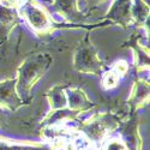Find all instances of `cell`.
I'll use <instances>...</instances> for the list:
<instances>
[{"instance_id": "obj_1", "label": "cell", "mask_w": 150, "mask_h": 150, "mask_svg": "<svg viewBox=\"0 0 150 150\" xmlns=\"http://www.w3.org/2000/svg\"><path fill=\"white\" fill-rule=\"evenodd\" d=\"M52 61L53 59L48 53H35L27 57L21 62L15 78L17 93L23 100L31 93L36 83L45 76V73L51 67Z\"/></svg>"}, {"instance_id": "obj_2", "label": "cell", "mask_w": 150, "mask_h": 150, "mask_svg": "<svg viewBox=\"0 0 150 150\" xmlns=\"http://www.w3.org/2000/svg\"><path fill=\"white\" fill-rule=\"evenodd\" d=\"M125 115L117 112H105L93 115L90 119L82 121L77 131L91 144L103 143L110 133L117 131L122 124Z\"/></svg>"}, {"instance_id": "obj_3", "label": "cell", "mask_w": 150, "mask_h": 150, "mask_svg": "<svg viewBox=\"0 0 150 150\" xmlns=\"http://www.w3.org/2000/svg\"><path fill=\"white\" fill-rule=\"evenodd\" d=\"M72 64L73 69L79 73L100 74L103 71L105 64L100 58L93 42L90 41L89 35L84 37L83 41L78 45L77 49L74 51Z\"/></svg>"}, {"instance_id": "obj_4", "label": "cell", "mask_w": 150, "mask_h": 150, "mask_svg": "<svg viewBox=\"0 0 150 150\" xmlns=\"http://www.w3.org/2000/svg\"><path fill=\"white\" fill-rule=\"evenodd\" d=\"M18 13L37 35L48 34L53 30L54 23L48 12L33 0H27L18 5Z\"/></svg>"}, {"instance_id": "obj_5", "label": "cell", "mask_w": 150, "mask_h": 150, "mask_svg": "<svg viewBox=\"0 0 150 150\" xmlns=\"http://www.w3.org/2000/svg\"><path fill=\"white\" fill-rule=\"evenodd\" d=\"M121 141L124 142L126 150H142V137L139 133V122L137 112H130L129 117L125 118L120 125Z\"/></svg>"}, {"instance_id": "obj_6", "label": "cell", "mask_w": 150, "mask_h": 150, "mask_svg": "<svg viewBox=\"0 0 150 150\" xmlns=\"http://www.w3.org/2000/svg\"><path fill=\"white\" fill-rule=\"evenodd\" d=\"M27 102L18 95L16 78H8L0 82V107L8 112H16Z\"/></svg>"}, {"instance_id": "obj_7", "label": "cell", "mask_w": 150, "mask_h": 150, "mask_svg": "<svg viewBox=\"0 0 150 150\" xmlns=\"http://www.w3.org/2000/svg\"><path fill=\"white\" fill-rule=\"evenodd\" d=\"M131 5L132 0H113L106 18L113 24L127 28L129 24H131Z\"/></svg>"}, {"instance_id": "obj_8", "label": "cell", "mask_w": 150, "mask_h": 150, "mask_svg": "<svg viewBox=\"0 0 150 150\" xmlns=\"http://www.w3.org/2000/svg\"><path fill=\"white\" fill-rule=\"evenodd\" d=\"M122 47H129L133 52V64L137 71H149V46L142 42V36L133 34Z\"/></svg>"}, {"instance_id": "obj_9", "label": "cell", "mask_w": 150, "mask_h": 150, "mask_svg": "<svg viewBox=\"0 0 150 150\" xmlns=\"http://www.w3.org/2000/svg\"><path fill=\"white\" fill-rule=\"evenodd\" d=\"M58 142H21L0 137V150H61Z\"/></svg>"}, {"instance_id": "obj_10", "label": "cell", "mask_w": 150, "mask_h": 150, "mask_svg": "<svg viewBox=\"0 0 150 150\" xmlns=\"http://www.w3.org/2000/svg\"><path fill=\"white\" fill-rule=\"evenodd\" d=\"M66 98H67V109L76 114H81L88 112L96 107V105L90 101L85 91L81 88H66Z\"/></svg>"}, {"instance_id": "obj_11", "label": "cell", "mask_w": 150, "mask_h": 150, "mask_svg": "<svg viewBox=\"0 0 150 150\" xmlns=\"http://www.w3.org/2000/svg\"><path fill=\"white\" fill-rule=\"evenodd\" d=\"M21 23V16L16 7L0 4V43L5 42L11 31Z\"/></svg>"}, {"instance_id": "obj_12", "label": "cell", "mask_w": 150, "mask_h": 150, "mask_svg": "<svg viewBox=\"0 0 150 150\" xmlns=\"http://www.w3.org/2000/svg\"><path fill=\"white\" fill-rule=\"evenodd\" d=\"M150 86L149 82L144 79H136L131 89V94L127 98V106L130 112H137V109L145 106L149 102Z\"/></svg>"}, {"instance_id": "obj_13", "label": "cell", "mask_w": 150, "mask_h": 150, "mask_svg": "<svg viewBox=\"0 0 150 150\" xmlns=\"http://www.w3.org/2000/svg\"><path fill=\"white\" fill-rule=\"evenodd\" d=\"M54 10L69 23H81L84 16L79 7L78 0H52Z\"/></svg>"}, {"instance_id": "obj_14", "label": "cell", "mask_w": 150, "mask_h": 150, "mask_svg": "<svg viewBox=\"0 0 150 150\" xmlns=\"http://www.w3.org/2000/svg\"><path fill=\"white\" fill-rule=\"evenodd\" d=\"M66 84H57L52 89H49L46 94L49 106H51V112L61 110L67 108V98H66Z\"/></svg>"}, {"instance_id": "obj_15", "label": "cell", "mask_w": 150, "mask_h": 150, "mask_svg": "<svg viewBox=\"0 0 150 150\" xmlns=\"http://www.w3.org/2000/svg\"><path fill=\"white\" fill-rule=\"evenodd\" d=\"M149 4L145 0H132L131 5V18L137 27H145L149 21ZM146 33L149 30L145 28Z\"/></svg>"}, {"instance_id": "obj_16", "label": "cell", "mask_w": 150, "mask_h": 150, "mask_svg": "<svg viewBox=\"0 0 150 150\" xmlns=\"http://www.w3.org/2000/svg\"><path fill=\"white\" fill-rule=\"evenodd\" d=\"M119 79H120V76L115 71H113L110 69L109 71L103 73V76H102V86L106 90L113 89V88H115V86L118 85Z\"/></svg>"}, {"instance_id": "obj_17", "label": "cell", "mask_w": 150, "mask_h": 150, "mask_svg": "<svg viewBox=\"0 0 150 150\" xmlns=\"http://www.w3.org/2000/svg\"><path fill=\"white\" fill-rule=\"evenodd\" d=\"M102 150H126L124 142L119 137H114V138H106L103 141V148Z\"/></svg>"}, {"instance_id": "obj_18", "label": "cell", "mask_w": 150, "mask_h": 150, "mask_svg": "<svg viewBox=\"0 0 150 150\" xmlns=\"http://www.w3.org/2000/svg\"><path fill=\"white\" fill-rule=\"evenodd\" d=\"M112 70L115 71L119 76H124L125 73L127 72L129 70V65H127V62L126 61H124V60H119V61H115L114 62V65L112 66Z\"/></svg>"}, {"instance_id": "obj_19", "label": "cell", "mask_w": 150, "mask_h": 150, "mask_svg": "<svg viewBox=\"0 0 150 150\" xmlns=\"http://www.w3.org/2000/svg\"><path fill=\"white\" fill-rule=\"evenodd\" d=\"M78 1H81V0H78ZM82 1L84 3V5L86 7H89V8H95L100 5H102L107 1H109V0H82Z\"/></svg>"}, {"instance_id": "obj_20", "label": "cell", "mask_w": 150, "mask_h": 150, "mask_svg": "<svg viewBox=\"0 0 150 150\" xmlns=\"http://www.w3.org/2000/svg\"><path fill=\"white\" fill-rule=\"evenodd\" d=\"M0 3H3V5L10 6V7H18V5L22 3V0H0Z\"/></svg>"}, {"instance_id": "obj_21", "label": "cell", "mask_w": 150, "mask_h": 150, "mask_svg": "<svg viewBox=\"0 0 150 150\" xmlns=\"http://www.w3.org/2000/svg\"><path fill=\"white\" fill-rule=\"evenodd\" d=\"M7 126V118L4 113V109L0 107V129H4Z\"/></svg>"}, {"instance_id": "obj_22", "label": "cell", "mask_w": 150, "mask_h": 150, "mask_svg": "<svg viewBox=\"0 0 150 150\" xmlns=\"http://www.w3.org/2000/svg\"><path fill=\"white\" fill-rule=\"evenodd\" d=\"M0 59H1V58H0Z\"/></svg>"}]
</instances>
